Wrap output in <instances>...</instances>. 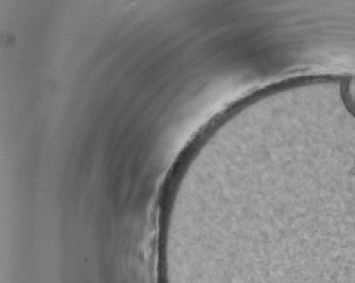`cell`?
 Masks as SVG:
<instances>
[{
  "instance_id": "cell-1",
  "label": "cell",
  "mask_w": 355,
  "mask_h": 283,
  "mask_svg": "<svg viewBox=\"0 0 355 283\" xmlns=\"http://www.w3.org/2000/svg\"><path fill=\"white\" fill-rule=\"evenodd\" d=\"M351 86H353V87H354V88H355V86H354V85H353V83H351ZM349 92H353V94H355V92H351V90H349ZM351 103H352L353 106H354V107H355V101H351Z\"/></svg>"
}]
</instances>
